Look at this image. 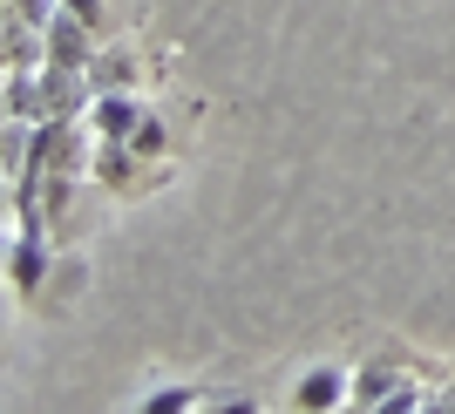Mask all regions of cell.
Returning <instances> with one entry per match:
<instances>
[{
	"mask_svg": "<svg viewBox=\"0 0 455 414\" xmlns=\"http://www.w3.org/2000/svg\"><path fill=\"white\" fill-rule=\"evenodd\" d=\"M82 28H89V20H55V28H48V41H55V61L61 68H82V61H89V41H82Z\"/></svg>",
	"mask_w": 455,
	"mask_h": 414,
	"instance_id": "6da1fadb",
	"label": "cell"
},
{
	"mask_svg": "<svg viewBox=\"0 0 455 414\" xmlns=\"http://www.w3.org/2000/svg\"><path fill=\"white\" fill-rule=\"evenodd\" d=\"M340 380H347V374H333V367H313V374L299 380V408H333V401L347 394Z\"/></svg>",
	"mask_w": 455,
	"mask_h": 414,
	"instance_id": "7a4b0ae2",
	"label": "cell"
},
{
	"mask_svg": "<svg viewBox=\"0 0 455 414\" xmlns=\"http://www.w3.org/2000/svg\"><path fill=\"white\" fill-rule=\"evenodd\" d=\"M7 265H14V285H28V292H35V285H41V265H48V259H41V245L28 238V245H14V259H7Z\"/></svg>",
	"mask_w": 455,
	"mask_h": 414,
	"instance_id": "3957f363",
	"label": "cell"
},
{
	"mask_svg": "<svg viewBox=\"0 0 455 414\" xmlns=\"http://www.w3.org/2000/svg\"><path fill=\"white\" fill-rule=\"evenodd\" d=\"M130 123H136V102H123V95H109V102H102V130H109V136H123V130H130Z\"/></svg>",
	"mask_w": 455,
	"mask_h": 414,
	"instance_id": "277c9868",
	"label": "cell"
},
{
	"mask_svg": "<svg viewBox=\"0 0 455 414\" xmlns=\"http://www.w3.org/2000/svg\"><path fill=\"white\" fill-rule=\"evenodd\" d=\"M68 14H76V20H89V28H95V20H102V0H68Z\"/></svg>",
	"mask_w": 455,
	"mask_h": 414,
	"instance_id": "5b68a950",
	"label": "cell"
},
{
	"mask_svg": "<svg viewBox=\"0 0 455 414\" xmlns=\"http://www.w3.org/2000/svg\"><path fill=\"white\" fill-rule=\"evenodd\" d=\"M20 14H28V20H48V0H20Z\"/></svg>",
	"mask_w": 455,
	"mask_h": 414,
	"instance_id": "8992f818",
	"label": "cell"
}]
</instances>
